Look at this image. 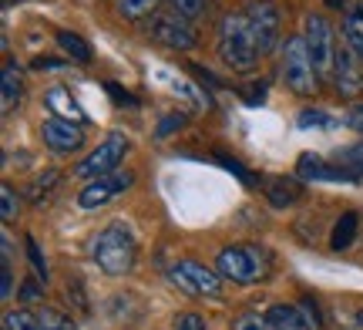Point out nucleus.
I'll return each mask as SVG.
<instances>
[{"label": "nucleus", "instance_id": "nucleus-28", "mask_svg": "<svg viewBox=\"0 0 363 330\" xmlns=\"http://www.w3.org/2000/svg\"><path fill=\"white\" fill-rule=\"evenodd\" d=\"M40 327L44 330H71V320L65 314H57L54 307H44L40 310Z\"/></svg>", "mask_w": 363, "mask_h": 330}, {"label": "nucleus", "instance_id": "nucleus-30", "mask_svg": "<svg viewBox=\"0 0 363 330\" xmlns=\"http://www.w3.org/2000/svg\"><path fill=\"white\" fill-rule=\"evenodd\" d=\"M233 330H272L269 320L259 317V314H239L233 320Z\"/></svg>", "mask_w": 363, "mask_h": 330}, {"label": "nucleus", "instance_id": "nucleus-33", "mask_svg": "<svg viewBox=\"0 0 363 330\" xmlns=\"http://www.w3.org/2000/svg\"><path fill=\"white\" fill-rule=\"evenodd\" d=\"M0 280H4V287H0V297L7 300L13 293V273H11V266H7V260H4V266H0Z\"/></svg>", "mask_w": 363, "mask_h": 330}, {"label": "nucleus", "instance_id": "nucleus-35", "mask_svg": "<svg viewBox=\"0 0 363 330\" xmlns=\"http://www.w3.org/2000/svg\"><path fill=\"white\" fill-rule=\"evenodd\" d=\"M182 125H185L182 115H165V121L158 125V135H169V132H175V128H182Z\"/></svg>", "mask_w": 363, "mask_h": 330}, {"label": "nucleus", "instance_id": "nucleus-24", "mask_svg": "<svg viewBox=\"0 0 363 330\" xmlns=\"http://www.w3.org/2000/svg\"><path fill=\"white\" fill-rule=\"evenodd\" d=\"M216 162H219V165H222L225 172H233V175H235V179H239L242 185H249V189L256 185V175H252V172H249L239 159H229V155H222V152H219V155H216Z\"/></svg>", "mask_w": 363, "mask_h": 330}, {"label": "nucleus", "instance_id": "nucleus-5", "mask_svg": "<svg viewBox=\"0 0 363 330\" xmlns=\"http://www.w3.org/2000/svg\"><path fill=\"white\" fill-rule=\"evenodd\" d=\"M303 38L310 48L313 67L320 78H333V67H337V40H333V27L323 13H306L303 21Z\"/></svg>", "mask_w": 363, "mask_h": 330}, {"label": "nucleus", "instance_id": "nucleus-4", "mask_svg": "<svg viewBox=\"0 0 363 330\" xmlns=\"http://www.w3.org/2000/svg\"><path fill=\"white\" fill-rule=\"evenodd\" d=\"M316 67H313L310 48H306V38L303 34H293V38L283 40V81L286 88L299 98H313L316 94Z\"/></svg>", "mask_w": 363, "mask_h": 330}, {"label": "nucleus", "instance_id": "nucleus-2", "mask_svg": "<svg viewBox=\"0 0 363 330\" xmlns=\"http://www.w3.org/2000/svg\"><path fill=\"white\" fill-rule=\"evenodd\" d=\"M219 57H222V65L239 71V75H246V71L256 67L259 51H256V40L249 34L246 13L229 11L219 21Z\"/></svg>", "mask_w": 363, "mask_h": 330}, {"label": "nucleus", "instance_id": "nucleus-3", "mask_svg": "<svg viewBox=\"0 0 363 330\" xmlns=\"http://www.w3.org/2000/svg\"><path fill=\"white\" fill-rule=\"evenodd\" d=\"M216 266H219V277L233 280L239 287H252L269 277V256L256 246H225L216 256Z\"/></svg>", "mask_w": 363, "mask_h": 330}, {"label": "nucleus", "instance_id": "nucleus-17", "mask_svg": "<svg viewBox=\"0 0 363 330\" xmlns=\"http://www.w3.org/2000/svg\"><path fill=\"white\" fill-rule=\"evenodd\" d=\"M343 44L357 57H363V0H357L343 11Z\"/></svg>", "mask_w": 363, "mask_h": 330}, {"label": "nucleus", "instance_id": "nucleus-41", "mask_svg": "<svg viewBox=\"0 0 363 330\" xmlns=\"http://www.w3.org/2000/svg\"><path fill=\"white\" fill-rule=\"evenodd\" d=\"M326 7H333V11H340V7H347V0H326Z\"/></svg>", "mask_w": 363, "mask_h": 330}, {"label": "nucleus", "instance_id": "nucleus-13", "mask_svg": "<svg viewBox=\"0 0 363 330\" xmlns=\"http://www.w3.org/2000/svg\"><path fill=\"white\" fill-rule=\"evenodd\" d=\"M296 175L303 179H313V182H357V175L350 169H343V165H330L323 162L320 155H299L296 162Z\"/></svg>", "mask_w": 363, "mask_h": 330}, {"label": "nucleus", "instance_id": "nucleus-39", "mask_svg": "<svg viewBox=\"0 0 363 330\" xmlns=\"http://www.w3.org/2000/svg\"><path fill=\"white\" fill-rule=\"evenodd\" d=\"M40 290H44V283H38V280H27V287L21 290V297H24V300H34V297H40Z\"/></svg>", "mask_w": 363, "mask_h": 330}, {"label": "nucleus", "instance_id": "nucleus-16", "mask_svg": "<svg viewBox=\"0 0 363 330\" xmlns=\"http://www.w3.org/2000/svg\"><path fill=\"white\" fill-rule=\"evenodd\" d=\"M262 185H266V199H269L276 209H286V206H293L303 196V185L296 179H286V175H272Z\"/></svg>", "mask_w": 363, "mask_h": 330}, {"label": "nucleus", "instance_id": "nucleus-31", "mask_svg": "<svg viewBox=\"0 0 363 330\" xmlns=\"http://www.w3.org/2000/svg\"><path fill=\"white\" fill-rule=\"evenodd\" d=\"M175 330H208V327L199 314H182V317H175Z\"/></svg>", "mask_w": 363, "mask_h": 330}, {"label": "nucleus", "instance_id": "nucleus-14", "mask_svg": "<svg viewBox=\"0 0 363 330\" xmlns=\"http://www.w3.org/2000/svg\"><path fill=\"white\" fill-rule=\"evenodd\" d=\"M44 105L51 111V119H65V121H74V125H84V121H88L84 108L78 105V98L67 92V88H48V92H44Z\"/></svg>", "mask_w": 363, "mask_h": 330}, {"label": "nucleus", "instance_id": "nucleus-1", "mask_svg": "<svg viewBox=\"0 0 363 330\" xmlns=\"http://www.w3.org/2000/svg\"><path fill=\"white\" fill-rule=\"evenodd\" d=\"M91 260L101 266L104 273L111 277H125L135 260H138V243H135V233H131L125 223H111L104 226L98 236L91 239Z\"/></svg>", "mask_w": 363, "mask_h": 330}, {"label": "nucleus", "instance_id": "nucleus-27", "mask_svg": "<svg viewBox=\"0 0 363 330\" xmlns=\"http://www.w3.org/2000/svg\"><path fill=\"white\" fill-rule=\"evenodd\" d=\"M0 199H4V206H0L4 223H13V219H17V209H21V199H17V192H13L11 185H4V189H0Z\"/></svg>", "mask_w": 363, "mask_h": 330}, {"label": "nucleus", "instance_id": "nucleus-12", "mask_svg": "<svg viewBox=\"0 0 363 330\" xmlns=\"http://www.w3.org/2000/svg\"><path fill=\"white\" fill-rule=\"evenodd\" d=\"M40 135H44V145L51 152H78L84 145V128L65 119H48L40 125Z\"/></svg>", "mask_w": 363, "mask_h": 330}, {"label": "nucleus", "instance_id": "nucleus-20", "mask_svg": "<svg viewBox=\"0 0 363 330\" xmlns=\"http://www.w3.org/2000/svg\"><path fill=\"white\" fill-rule=\"evenodd\" d=\"M57 44H61V51H65L71 61H81V65H88L91 61V48H88V40L81 38V34L61 31V34H57Z\"/></svg>", "mask_w": 363, "mask_h": 330}, {"label": "nucleus", "instance_id": "nucleus-34", "mask_svg": "<svg viewBox=\"0 0 363 330\" xmlns=\"http://www.w3.org/2000/svg\"><path fill=\"white\" fill-rule=\"evenodd\" d=\"M299 307H303V314H306V320H310L313 327H320V324H323V317L316 314V304H313L310 297H303V304H299Z\"/></svg>", "mask_w": 363, "mask_h": 330}, {"label": "nucleus", "instance_id": "nucleus-15", "mask_svg": "<svg viewBox=\"0 0 363 330\" xmlns=\"http://www.w3.org/2000/svg\"><path fill=\"white\" fill-rule=\"evenodd\" d=\"M272 330H313V324L306 320V314L293 304H272L266 314Z\"/></svg>", "mask_w": 363, "mask_h": 330}, {"label": "nucleus", "instance_id": "nucleus-11", "mask_svg": "<svg viewBox=\"0 0 363 330\" xmlns=\"http://www.w3.org/2000/svg\"><path fill=\"white\" fill-rule=\"evenodd\" d=\"M333 84H337V92L343 94V98H357V94L363 92V57H357L347 44H340L337 48Z\"/></svg>", "mask_w": 363, "mask_h": 330}, {"label": "nucleus", "instance_id": "nucleus-22", "mask_svg": "<svg viewBox=\"0 0 363 330\" xmlns=\"http://www.w3.org/2000/svg\"><path fill=\"white\" fill-rule=\"evenodd\" d=\"M337 165H343V169H350L357 179L363 175V142L360 145H350V148H340L337 152Z\"/></svg>", "mask_w": 363, "mask_h": 330}, {"label": "nucleus", "instance_id": "nucleus-25", "mask_svg": "<svg viewBox=\"0 0 363 330\" xmlns=\"http://www.w3.org/2000/svg\"><path fill=\"white\" fill-rule=\"evenodd\" d=\"M172 11L179 13V17H185V21H195V17H202L208 7V0H169Z\"/></svg>", "mask_w": 363, "mask_h": 330}, {"label": "nucleus", "instance_id": "nucleus-7", "mask_svg": "<svg viewBox=\"0 0 363 330\" xmlns=\"http://www.w3.org/2000/svg\"><path fill=\"white\" fill-rule=\"evenodd\" d=\"M169 280L182 293H189V297H222V277L212 273L199 260H179L169 270Z\"/></svg>", "mask_w": 363, "mask_h": 330}, {"label": "nucleus", "instance_id": "nucleus-36", "mask_svg": "<svg viewBox=\"0 0 363 330\" xmlns=\"http://www.w3.org/2000/svg\"><path fill=\"white\" fill-rule=\"evenodd\" d=\"M67 297H74L78 310H88V304H84V290H81V280H71V287H67Z\"/></svg>", "mask_w": 363, "mask_h": 330}, {"label": "nucleus", "instance_id": "nucleus-23", "mask_svg": "<svg viewBox=\"0 0 363 330\" xmlns=\"http://www.w3.org/2000/svg\"><path fill=\"white\" fill-rule=\"evenodd\" d=\"M4 330H44L40 327V317L27 314V310H11L4 317Z\"/></svg>", "mask_w": 363, "mask_h": 330}, {"label": "nucleus", "instance_id": "nucleus-19", "mask_svg": "<svg viewBox=\"0 0 363 330\" xmlns=\"http://www.w3.org/2000/svg\"><path fill=\"white\" fill-rule=\"evenodd\" d=\"M357 223H360L357 212H343V216L337 219V226H333L330 246H333V250H347V246L353 243V236H357Z\"/></svg>", "mask_w": 363, "mask_h": 330}, {"label": "nucleus", "instance_id": "nucleus-38", "mask_svg": "<svg viewBox=\"0 0 363 330\" xmlns=\"http://www.w3.org/2000/svg\"><path fill=\"white\" fill-rule=\"evenodd\" d=\"M347 125L350 128H357V132H363V105H353L350 115H347Z\"/></svg>", "mask_w": 363, "mask_h": 330}, {"label": "nucleus", "instance_id": "nucleus-32", "mask_svg": "<svg viewBox=\"0 0 363 330\" xmlns=\"http://www.w3.org/2000/svg\"><path fill=\"white\" fill-rule=\"evenodd\" d=\"M104 88H108V92H111V98H115L118 105H135V98H131V94L125 92V88H121V84H115V81H108V84H104Z\"/></svg>", "mask_w": 363, "mask_h": 330}, {"label": "nucleus", "instance_id": "nucleus-26", "mask_svg": "<svg viewBox=\"0 0 363 330\" xmlns=\"http://www.w3.org/2000/svg\"><path fill=\"white\" fill-rule=\"evenodd\" d=\"M337 119L326 111H299V128H333Z\"/></svg>", "mask_w": 363, "mask_h": 330}, {"label": "nucleus", "instance_id": "nucleus-29", "mask_svg": "<svg viewBox=\"0 0 363 330\" xmlns=\"http://www.w3.org/2000/svg\"><path fill=\"white\" fill-rule=\"evenodd\" d=\"M24 246H27V256H30V266H34V273H38L40 280H48V263H44V256H40V250H38V239L27 236Z\"/></svg>", "mask_w": 363, "mask_h": 330}, {"label": "nucleus", "instance_id": "nucleus-9", "mask_svg": "<svg viewBox=\"0 0 363 330\" xmlns=\"http://www.w3.org/2000/svg\"><path fill=\"white\" fill-rule=\"evenodd\" d=\"M131 182H135L131 172H111V175H104V179H94V182H88L78 192V206L81 209H101V206H108L115 196H121L125 189H131Z\"/></svg>", "mask_w": 363, "mask_h": 330}, {"label": "nucleus", "instance_id": "nucleus-10", "mask_svg": "<svg viewBox=\"0 0 363 330\" xmlns=\"http://www.w3.org/2000/svg\"><path fill=\"white\" fill-rule=\"evenodd\" d=\"M152 34H155L158 44H165L172 51H192L195 44H199L195 27L185 17H179V13H162L155 24H152Z\"/></svg>", "mask_w": 363, "mask_h": 330}, {"label": "nucleus", "instance_id": "nucleus-42", "mask_svg": "<svg viewBox=\"0 0 363 330\" xmlns=\"http://www.w3.org/2000/svg\"><path fill=\"white\" fill-rule=\"evenodd\" d=\"M357 324H360V327H363V310H357Z\"/></svg>", "mask_w": 363, "mask_h": 330}, {"label": "nucleus", "instance_id": "nucleus-37", "mask_svg": "<svg viewBox=\"0 0 363 330\" xmlns=\"http://www.w3.org/2000/svg\"><path fill=\"white\" fill-rule=\"evenodd\" d=\"M54 182H57V172H48V179H38V182H34V189H30V196L38 199L40 192H44V189H51Z\"/></svg>", "mask_w": 363, "mask_h": 330}, {"label": "nucleus", "instance_id": "nucleus-40", "mask_svg": "<svg viewBox=\"0 0 363 330\" xmlns=\"http://www.w3.org/2000/svg\"><path fill=\"white\" fill-rule=\"evenodd\" d=\"M34 67H38V71H57V67H65V61H54V57H38V61H34Z\"/></svg>", "mask_w": 363, "mask_h": 330}, {"label": "nucleus", "instance_id": "nucleus-8", "mask_svg": "<svg viewBox=\"0 0 363 330\" xmlns=\"http://www.w3.org/2000/svg\"><path fill=\"white\" fill-rule=\"evenodd\" d=\"M125 152H128V138H125L121 132H111L101 142V145L91 152L88 159L78 162L74 175H78V179H88V182H94V179H104V175H111V172H115L118 162L125 159Z\"/></svg>", "mask_w": 363, "mask_h": 330}, {"label": "nucleus", "instance_id": "nucleus-6", "mask_svg": "<svg viewBox=\"0 0 363 330\" xmlns=\"http://www.w3.org/2000/svg\"><path fill=\"white\" fill-rule=\"evenodd\" d=\"M246 24H249V34L256 40V51L269 54L276 51V44H279V24H283V13L279 7L272 4V0H249L246 4Z\"/></svg>", "mask_w": 363, "mask_h": 330}, {"label": "nucleus", "instance_id": "nucleus-21", "mask_svg": "<svg viewBox=\"0 0 363 330\" xmlns=\"http://www.w3.org/2000/svg\"><path fill=\"white\" fill-rule=\"evenodd\" d=\"M158 7V0H118L115 11L125 17V21H142Z\"/></svg>", "mask_w": 363, "mask_h": 330}, {"label": "nucleus", "instance_id": "nucleus-18", "mask_svg": "<svg viewBox=\"0 0 363 330\" xmlns=\"http://www.w3.org/2000/svg\"><path fill=\"white\" fill-rule=\"evenodd\" d=\"M0 105H4V115H11L13 105L21 101V71H17V65L13 61H7L4 65V71H0Z\"/></svg>", "mask_w": 363, "mask_h": 330}]
</instances>
